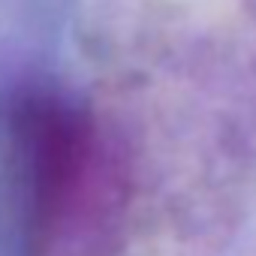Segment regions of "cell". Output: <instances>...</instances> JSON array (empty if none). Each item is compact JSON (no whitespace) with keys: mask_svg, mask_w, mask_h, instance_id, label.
I'll use <instances>...</instances> for the list:
<instances>
[{"mask_svg":"<svg viewBox=\"0 0 256 256\" xmlns=\"http://www.w3.org/2000/svg\"><path fill=\"white\" fill-rule=\"evenodd\" d=\"M10 136L30 202L34 250L46 256L102 169V136L82 102L52 88L24 90L16 100Z\"/></svg>","mask_w":256,"mask_h":256,"instance_id":"1","label":"cell"}]
</instances>
